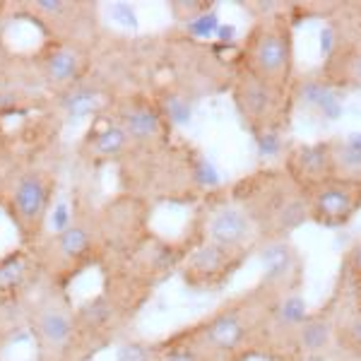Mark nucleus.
<instances>
[{"instance_id": "bb28decb", "label": "nucleus", "mask_w": 361, "mask_h": 361, "mask_svg": "<svg viewBox=\"0 0 361 361\" xmlns=\"http://www.w3.org/2000/svg\"><path fill=\"white\" fill-rule=\"evenodd\" d=\"M5 185H8V171L0 169V207H3V197H5Z\"/></svg>"}, {"instance_id": "412c9836", "label": "nucleus", "mask_w": 361, "mask_h": 361, "mask_svg": "<svg viewBox=\"0 0 361 361\" xmlns=\"http://www.w3.org/2000/svg\"><path fill=\"white\" fill-rule=\"evenodd\" d=\"M130 152H133V142L128 140L123 128L104 111L94 116L92 126L87 128L85 137L78 145L80 161L92 169L121 164Z\"/></svg>"}, {"instance_id": "aec40b11", "label": "nucleus", "mask_w": 361, "mask_h": 361, "mask_svg": "<svg viewBox=\"0 0 361 361\" xmlns=\"http://www.w3.org/2000/svg\"><path fill=\"white\" fill-rule=\"evenodd\" d=\"M289 178L301 190H308L313 185H320L325 180L337 176L333 140H318V142H296L284 149L282 164Z\"/></svg>"}, {"instance_id": "f3484780", "label": "nucleus", "mask_w": 361, "mask_h": 361, "mask_svg": "<svg viewBox=\"0 0 361 361\" xmlns=\"http://www.w3.org/2000/svg\"><path fill=\"white\" fill-rule=\"evenodd\" d=\"M255 255L260 260V279L255 284L272 299L304 289V258L292 238L260 241Z\"/></svg>"}, {"instance_id": "5701e85b", "label": "nucleus", "mask_w": 361, "mask_h": 361, "mask_svg": "<svg viewBox=\"0 0 361 361\" xmlns=\"http://www.w3.org/2000/svg\"><path fill=\"white\" fill-rule=\"evenodd\" d=\"M337 289L345 294L347 304H361V238L347 248L337 275Z\"/></svg>"}, {"instance_id": "f03ea898", "label": "nucleus", "mask_w": 361, "mask_h": 361, "mask_svg": "<svg viewBox=\"0 0 361 361\" xmlns=\"http://www.w3.org/2000/svg\"><path fill=\"white\" fill-rule=\"evenodd\" d=\"M154 289L140 284L126 272L104 267L102 289L75 306L78 323V361H90L118 342L145 304L152 299Z\"/></svg>"}, {"instance_id": "9b49d317", "label": "nucleus", "mask_w": 361, "mask_h": 361, "mask_svg": "<svg viewBox=\"0 0 361 361\" xmlns=\"http://www.w3.org/2000/svg\"><path fill=\"white\" fill-rule=\"evenodd\" d=\"M149 209L152 205L145 197L133 195L128 190L97 207V222L104 238V253H106L102 267L121 263L152 234Z\"/></svg>"}, {"instance_id": "cd10ccee", "label": "nucleus", "mask_w": 361, "mask_h": 361, "mask_svg": "<svg viewBox=\"0 0 361 361\" xmlns=\"http://www.w3.org/2000/svg\"><path fill=\"white\" fill-rule=\"evenodd\" d=\"M0 63H3V54H0Z\"/></svg>"}, {"instance_id": "1a4fd4ad", "label": "nucleus", "mask_w": 361, "mask_h": 361, "mask_svg": "<svg viewBox=\"0 0 361 361\" xmlns=\"http://www.w3.org/2000/svg\"><path fill=\"white\" fill-rule=\"evenodd\" d=\"M296 87H279L236 70L231 80V102L243 128L253 137H270L282 133L292 121Z\"/></svg>"}, {"instance_id": "39448f33", "label": "nucleus", "mask_w": 361, "mask_h": 361, "mask_svg": "<svg viewBox=\"0 0 361 361\" xmlns=\"http://www.w3.org/2000/svg\"><path fill=\"white\" fill-rule=\"evenodd\" d=\"M197 154L190 149L173 145L169 140L164 145L145 149H133L121 164L128 166V193L140 195L152 205V197L161 200H185L197 193L200 185V169Z\"/></svg>"}, {"instance_id": "6e6552de", "label": "nucleus", "mask_w": 361, "mask_h": 361, "mask_svg": "<svg viewBox=\"0 0 361 361\" xmlns=\"http://www.w3.org/2000/svg\"><path fill=\"white\" fill-rule=\"evenodd\" d=\"M25 320L37 349V361H78V323L66 289L42 282L29 296Z\"/></svg>"}, {"instance_id": "9d476101", "label": "nucleus", "mask_w": 361, "mask_h": 361, "mask_svg": "<svg viewBox=\"0 0 361 361\" xmlns=\"http://www.w3.org/2000/svg\"><path fill=\"white\" fill-rule=\"evenodd\" d=\"M188 238L207 241L219 248L234 250V253H255L260 243V234L253 219L243 209L229 190L202 195L200 205L195 209L193 224H190Z\"/></svg>"}, {"instance_id": "f8f14e48", "label": "nucleus", "mask_w": 361, "mask_h": 361, "mask_svg": "<svg viewBox=\"0 0 361 361\" xmlns=\"http://www.w3.org/2000/svg\"><path fill=\"white\" fill-rule=\"evenodd\" d=\"M104 114L123 128L128 140L133 142V149L157 147L173 140L171 128L173 123L166 118L159 99H152L142 92H128V94L111 97Z\"/></svg>"}, {"instance_id": "20e7f679", "label": "nucleus", "mask_w": 361, "mask_h": 361, "mask_svg": "<svg viewBox=\"0 0 361 361\" xmlns=\"http://www.w3.org/2000/svg\"><path fill=\"white\" fill-rule=\"evenodd\" d=\"M42 282L56 289H68L80 275L104 265V238L97 222V207H80L61 229L46 234L32 248Z\"/></svg>"}, {"instance_id": "ddd939ff", "label": "nucleus", "mask_w": 361, "mask_h": 361, "mask_svg": "<svg viewBox=\"0 0 361 361\" xmlns=\"http://www.w3.org/2000/svg\"><path fill=\"white\" fill-rule=\"evenodd\" d=\"M183 241L185 250L176 275L193 292H219V289H224L250 258L248 253H234V250L219 248L207 241H195V238L188 236Z\"/></svg>"}, {"instance_id": "4be33fe9", "label": "nucleus", "mask_w": 361, "mask_h": 361, "mask_svg": "<svg viewBox=\"0 0 361 361\" xmlns=\"http://www.w3.org/2000/svg\"><path fill=\"white\" fill-rule=\"evenodd\" d=\"M320 80L335 90L361 92V39L335 46L320 66Z\"/></svg>"}, {"instance_id": "2eb2a0df", "label": "nucleus", "mask_w": 361, "mask_h": 361, "mask_svg": "<svg viewBox=\"0 0 361 361\" xmlns=\"http://www.w3.org/2000/svg\"><path fill=\"white\" fill-rule=\"evenodd\" d=\"M347 306L345 294L335 287L333 296L323 306L308 311L294 330L287 361H333L337 328Z\"/></svg>"}, {"instance_id": "a211bd4d", "label": "nucleus", "mask_w": 361, "mask_h": 361, "mask_svg": "<svg viewBox=\"0 0 361 361\" xmlns=\"http://www.w3.org/2000/svg\"><path fill=\"white\" fill-rule=\"evenodd\" d=\"M25 13L39 20V27L49 32V39H78L87 42V34L97 27V8L90 3L70 0H32Z\"/></svg>"}, {"instance_id": "0eeeda50", "label": "nucleus", "mask_w": 361, "mask_h": 361, "mask_svg": "<svg viewBox=\"0 0 361 361\" xmlns=\"http://www.w3.org/2000/svg\"><path fill=\"white\" fill-rule=\"evenodd\" d=\"M236 70L279 87H296L294 27L284 15L260 17L238 44Z\"/></svg>"}, {"instance_id": "6ab92c4d", "label": "nucleus", "mask_w": 361, "mask_h": 361, "mask_svg": "<svg viewBox=\"0 0 361 361\" xmlns=\"http://www.w3.org/2000/svg\"><path fill=\"white\" fill-rule=\"evenodd\" d=\"M39 287L42 275L32 248L17 246L0 255V313L22 311Z\"/></svg>"}, {"instance_id": "7ed1b4c3", "label": "nucleus", "mask_w": 361, "mask_h": 361, "mask_svg": "<svg viewBox=\"0 0 361 361\" xmlns=\"http://www.w3.org/2000/svg\"><path fill=\"white\" fill-rule=\"evenodd\" d=\"M229 195L248 212L260 241L292 238L308 222L306 195L282 166H263L229 185Z\"/></svg>"}, {"instance_id": "f257e3e1", "label": "nucleus", "mask_w": 361, "mask_h": 361, "mask_svg": "<svg viewBox=\"0 0 361 361\" xmlns=\"http://www.w3.org/2000/svg\"><path fill=\"white\" fill-rule=\"evenodd\" d=\"M275 301L258 284H253L180 330L205 354L207 361L260 359L265 323Z\"/></svg>"}, {"instance_id": "423d86ee", "label": "nucleus", "mask_w": 361, "mask_h": 361, "mask_svg": "<svg viewBox=\"0 0 361 361\" xmlns=\"http://www.w3.org/2000/svg\"><path fill=\"white\" fill-rule=\"evenodd\" d=\"M56 195V173L34 161L8 169L3 209L20 236V246L34 248L46 236L51 205Z\"/></svg>"}, {"instance_id": "dca6fc26", "label": "nucleus", "mask_w": 361, "mask_h": 361, "mask_svg": "<svg viewBox=\"0 0 361 361\" xmlns=\"http://www.w3.org/2000/svg\"><path fill=\"white\" fill-rule=\"evenodd\" d=\"M308 222L323 229H345L361 212V178L335 176L304 190Z\"/></svg>"}, {"instance_id": "b1692460", "label": "nucleus", "mask_w": 361, "mask_h": 361, "mask_svg": "<svg viewBox=\"0 0 361 361\" xmlns=\"http://www.w3.org/2000/svg\"><path fill=\"white\" fill-rule=\"evenodd\" d=\"M157 361H207V359H205V354L183 335V330H176V333L159 340V357H157Z\"/></svg>"}, {"instance_id": "a878e982", "label": "nucleus", "mask_w": 361, "mask_h": 361, "mask_svg": "<svg viewBox=\"0 0 361 361\" xmlns=\"http://www.w3.org/2000/svg\"><path fill=\"white\" fill-rule=\"evenodd\" d=\"M20 328H27L25 308H22V311L0 313V349H3L17 333H20Z\"/></svg>"}, {"instance_id": "4468645a", "label": "nucleus", "mask_w": 361, "mask_h": 361, "mask_svg": "<svg viewBox=\"0 0 361 361\" xmlns=\"http://www.w3.org/2000/svg\"><path fill=\"white\" fill-rule=\"evenodd\" d=\"M90 44L78 39H46L34 56V73L54 97L90 80Z\"/></svg>"}, {"instance_id": "393cba45", "label": "nucleus", "mask_w": 361, "mask_h": 361, "mask_svg": "<svg viewBox=\"0 0 361 361\" xmlns=\"http://www.w3.org/2000/svg\"><path fill=\"white\" fill-rule=\"evenodd\" d=\"M159 357V340H140V337H128L121 340L116 361H157Z\"/></svg>"}]
</instances>
